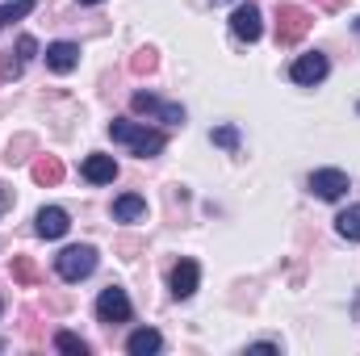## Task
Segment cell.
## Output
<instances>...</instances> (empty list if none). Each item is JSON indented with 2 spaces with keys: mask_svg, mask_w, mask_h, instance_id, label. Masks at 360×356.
Segmentation results:
<instances>
[{
  "mask_svg": "<svg viewBox=\"0 0 360 356\" xmlns=\"http://www.w3.org/2000/svg\"><path fill=\"white\" fill-rule=\"evenodd\" d=\"M109 139H113V143H126V147H130L134 155H143V160H151V155H160V151L168 147L164 130H151V126L126 122V117H113V122H109Z\"/></svg>",
  "mask_w": 360,
  "mask_h": 356,
  "instance_id": "obj_1",
  "label": "cell"
},
{
  "mask_svg": "<svg viewBox=\"0 0 360 356\" xmlns=\"http://www.w3.org/2000/svg\"><path fill=\"white\" fill-rule=\"evenodd\" d=\"M335 231H340L348 243H360V205H348V210L335 218Z\"/></svg>",
  "mask_w": 360,
  "mask_h": 356,
  "instance_id": "obj_17",
  "label": "cell"
},
{
  "mask_svg": "<svg viewBox=\"0 0 360 356\" xmlns=\"http://www.w3.org/2000/svg\"><path fill=\"white\" fill-rule=\"evenodd\" d=\"M55 348L68 356H89V344L76 336V331H55Z\"/></svg>",
  "mask_w": 360,
  "mask_h": 356,
  "instance_id": "obj_18",
  "label": "cell"
},
{
  "mask_svg": "<svg viewBox=\"0 0 360 356\" xmlns=\"http://www.w3.org/2000/svg\"><path fill=\"white\" fill-rule=\"evenodd\" d=\"M34 51H38V42H34L30 34H21V38H17V51H4V55H0V80H17V76L25 72V63L34 59Z\"/></svg>",
  "mask_w": 360,
  "mask_h": 356,
  "instance_id": "obj_8",
  "label": "cell"
},
{
  "mask_svg": "<svg viewBox=\"0 0 360 356\" xmlns=\"http://www.w3.org/2000/svg\"><path fill=\"white\" fill-rule=\"evenodd\" d=\"M84 180L89 184H113L117 180V164H113V155H101V151H92L89 160H84Z\"/></svg>",
  "mask_w": 360,
  "mask_h": 356,
  "instance_id": "obj_13",
  "label": "cell"
},
{
  "mask_svg": "<svg viewBox=\"0 0 360 356\" xmlns=\"http://www.w3.org/2000/svg\"><path fill=\"white\" fill-rule=\"evenodd\" d=\"M0 310H4V306H0Z\"/></svg>",
  "mask_w": 360,
  "mask_h": 356,
  "instance_id": "obj_27",
  "label": "cell"
},
{
  "mask_svg": "<svg viewBox=\"0 0 360 356\" xmlns=\"http://www.w3.org/2000/svg\"><path fill=\"white\" fill-rule=\"evenodd\" d=\"M30 177H34V184L55 189V184L63 180V160H59V155H38V160H34V168H30Z\"/></svg>",
  "mask_w": 360,
  "mask_h": 356,
  "instance_id": "obj_15",
  "label": "cell"
},
{
  "mask_svg": "<svg viewBox=\"0 0 360 356\" xmlns=\"http://www.w3.org/2000/svg\"><path fill=\"white\" fill-rule=\"evenodd\" d=\"M80 4H101V0H80Z\"/></svg>",
  "mask_w": 360,
  "mask_h": 356,
  "instance_id": "obj_24",
  "label": "cell"
},
{
  "mask_svg": "<svg viewBox=\"0 0 360 356\" xmlns=\"http://www.w3.org/2000/svg\"><path fill=\"white\" fill-rule=\"evenodd\" d=\"M214 4H231V0H214Z\"/></svg>",
  "mask_w": 360,
  "mask_h": 356,
  "instance_id": "obj_25",
  "label": "cell"
},
{
  "mask_svg": "<svg viewBox=\"0 0 360 356\" xmlns=\"http://www.w3.org/2000/svg\"><path fill=\"white\" fill-rule=\"evenodd\" d=\"M160 348H164V336H160L155 327H139V331L126 340V352L130 356H155Z\"/></svg>",
  "mask_w": 360,
  "mask_h": 356,
  "instance_id": "obj_14",
  "label": "cell"
},
{
  "mask_svg": "<svg viewBox=\"0 0 360 356\" xmlns=\"http://www.w3.org/2000/svg\"><path fill=\"white\" fill-rule=\"evenodd\" d=\"M197 281H201V268H197V260H176V268H172V298H193L197 293Z\"/></svg>",
  "mask_w": 360,
  "mask_h": 356,
  "instance_id": "obj_12",
  "label": "cell"
},
{
  "mask_svg": "<svg viewBox=\"0 0 360 356\" xmlns=\"http://www.w3.org/2000/svg\"><path fill=\"white\" fill-rule=\"evenodd\" d=\"M356 34H360V17H356Z\"/></svg>",
  "mask_w": 360,
  "mask_h": 356,
  "instance_id": "obj_26",
  "label": "cell"
},
{
  "mask_svg": "<svg viewBox=\"0 0 360 356\" xmlns=\"http://www.w3.org/2000/svg\"><path fill=\"white\" fill-rule=\"evenodd\" d=\"M55 272L63 276V281H84V276H92L96 272V248H89V243H76V248H63L59 256H55Z\"/></svg>",
  "mask_w": 360,
  "mask_h": 356,
  "instance_id": "obj_2",
  "label": "cell"
},
{
  "mask_svg": "<svg viewBox=\"0 0 360 356\" xmlns=\"http://www.w3.org/2000/svg\"><path fill=\"white\" fill-rule=\"evenodd\" d=\"M231 34H235L239 42H260V34H264L260 8H256V4H239V8L231 13Z\"/></svg>",
  "mask_w": 360,
  "mask_h": 356,
  "instance_id": "obj_6",
  "label": "cell"
},
{
  "mask_svg": "<svg viewBox=\"0 0 360 356\" xmlns=\"http://www.w3.org/2000/svg\"><path fill=\"white\" fill-rule=\"evenodd\" d=\"M210 139H214V147H222V151H239V130H235V126H218V130H210Z\"/></svg>",
  "mask_w": 360,
  "mask_h": 356,
  "instance_id": "obj_20",
  "label": "cell"
},
{
  "mask_svg": "<svg viewBox=\"0 0 360 356\" xmlns=\"http://www.w3.org/2000/svg\"><path fill=\"white\" fill-rule=\"evenodd\" d=\"M314 25V17L306 13V8H297V4H285L281 8V17H276V42L281 46H293V42H302L306 38V30Z\"/></svg>",
  "mask_w": 360,
  "mask_h": 356,
  "instance_id": "obj_3",
  "label": "cell"
},
{
  "mask_svg": "<svg viewBox=\"0 0 360 356\" xmlns=\"http://www.w3.org/2000/svg\"><path fill=\"white\" fill-rule=\"evenodd\" d=\"M34 13V0H13V4H4L0 8V30L8 25V21H21V17H30Z\"/></svg>",
  "mask_w": 360,
  "mask_h": 356,
  "instance_id": "obj_19",
  "label": "cell"
},
{
  "mask_svg": "<svg viewBox=\"0 0 360 356\" xmlns=\"http://www.w3.org/2000/svg\"><path fill=\"white\" fill-rule=\"evenodd\" d=\"M4 210H8V193L0 189V214H4Z\"/></svg>",
  "mask_w": 360,
  "mask_h": 356,
  "instance_id": "obj_23",
  "label": "cell"
},
{
  "mask_svg": "<svg viewBox=\"0 0 360 356\" xmlns=\"http://www.w3.org/2000/svg\"><path fill=\"white\" fill-rule=\"evenodd\" d=\"M34 231H38L42 239H63V235L72 231V218H68V210H59V205H42V210L34 214Z\"/></svg>",
  "mask_w": 360,
  "mask_h": 356,
  "instance_id": "obj_10",
  "label": "cell"
},
{
  "mask_svg": "<svg viewBox=\"0 0 360 356\" xmlns=\"http://www.w3.org/2000/svg\"><path fill=\"white\" fill-rule=\"evenodd\" d=\"M130 314H134V306H130V298H126V289H117V285H109V289H101V298H96V319L101 323H130Z\"/></svg>",
  "mask_w": 360,
  "mask_h": 356,
  "instance_id": "obj_4",
  "label": "cell"
},
{
  "mask_svg": "<svg viewBox=\"0 0 360 356\" xmlns=\"http://www.w3.org/2000/svg\"><path fill=\"white\" fill-rule=\"evenodd\" d=\"M113 218L117 222H139V218H147V201L139 193H126V197L113 201Z\"/></svg>",
  "mask_w": 360,
  "mask_h": 356,
  "instance_id": "obj_16",
  "label": "cell"
},
{
  "mask_svg": "<svg viewBox=\"0 0 360 356\" xmlns=\"http://www.w3.org/2000/svg\"><path fill=\"white\" fill-rule=\"evenodd\" d=\"M130 105H134V113H151V117L172 122V126L184 122V109H180V105H168V101H160V96H151V92H134Z\"/></svg>",
  "mask_w": 360,
  "mask_h": 356,
  "instance_id": "obj_9",
  "label": "cell"
},
{
  "mask_svg": "<svg viewBox=\"0 0 360 356\" xmlns=\"http://www.w3.org/2000/svg\"><path fill=\"white\" fill-rule=\"evenodd\" d=\"M46 68H51L55 76L76 72V68H80V46H76V42H51V46H46Z\"/></svg>",
  "mask_w": 360,
  "mask_h": 356,
  "instance_id": "obj_11",
  "label": "cell"
},
{
  "mask_svg": "<svg viewBox=\"0 0 360 356\" xmlns=\"http://www.w3.org/2000/svg\"><path fill=\"white\" fill-rule=\"evenodd\" d=\"M155 63H160V59H155L151 46H147V51H134V59H130V68H134L139 76H143V72H155Z\"/></svg>",
  "mask_w": 360,
  "mask_h": 356,
  "instance_id": "obj_22",
  "label": "cell"
},
{
  "mask_svg": "<svg viewBox=\"0 0 360 356\" xmlns=\"http://www.w3.org/2000/svg\"><path fill=\"white\" fill-rule=\"evenodd\" d=\"M13 276H17L21 285H34V281H38V268H34L30 256H13Z\"/></svg>",
  "mask_w": 360,
  "mask_h": 356,
  "instance_id": "obj_21",
  "label": "cell"
},
{
  "mask_svg": "<svg viewBox=\"0 0 360 356\" xmlns=\"http://www.w3.org/2000/svg\"><path fill=\"white\" fill-rule=\"evenodd\" d=\"M327 72H331V63H327V55H319V51H310V55H297V59H293V68H289L293 84H306V89L323 84V80H327Z\"/></svg>",
  "mask_w": 360,
  "mask_h": 356,
  "instance_id": "obj_5",
  "label": "cell"
},
{
  "mask_svg": "<svg viewBox=\"0 0 360 356\" xmlns=\"http://www.w3.org/2000/svg\"><path fill=\"white\" fill-rule=\"evenodd\" d=\"M310 193L323 197V201H340V197L348 193V172H340V168H319V172H310Z\"/></svg>",
  "mask_w": 360,
  "mask_h": 356,
  "instance_id": "obj_7",
  "label": "cell"
}]
</instances>
